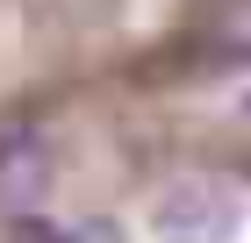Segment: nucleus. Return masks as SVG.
<instances>
[{
  "label": "nucleus",
  "mask_w": 251,
  "mask_h": 243,
  "mask_svg": "<svg viewBox=\"0 0 251 243\" xmlns=\"http://www.w3.org/2000/svg\"><path fill=\"white\" fill-rule=\"evenodd\" d=\"M237 222H244V207L215 179H173L151 200V236L158 243H230Z\"/></svg>",
  "instance_id": "f257e3e1"
},
{
  "label": "nucleus",
  "mask_w": 251,
  "mask_h": 243,
  "mask_svg": "<svg viewBox=\"0 0 251 243\" xmlns=\"http://www.w3.org/2000/svg\"><path fill=\"white\" fill-rule=\"evenodd\" d=\"M43 186H50V150L29 122H7L0 129V207H22V215H36Z\"/></svg>",
  "instance_id": "f03ea898"
},
{
  "label": "nucleus",
  "mask_w": 251,
  "mask_h": 243,
  "mask_svg": "<svg viewBox=\"0 0 251 243\" xmlns=\"http://www.w3.org/2000/svg\"><path fill=\"white\" fill-rule=\"evenodd\" d=\"M208 36H215V57H223V65H244L251 57V0H223Z\"/></svg>",
  "instance_id": "7ed1b4c3"
},
{
  "label": "nucleus",
  "mask_w": 251,
  "mask_h": 243,
  "mask_svg": "<svg viewBox=\"0 0 251 243\" xmlns=\"http://www.w3.org/2000/svg\"><path fill=\"white\" fill-rule=\"evenodd\" d=\"M15 243H65V229L50 222V215H22V222H15Z\"/></svg>",
  "instance_id": "20e7f679"
},
{
  "label": "nucleus",
  "mask_w": 251,
  "mask_h": 243,
  "mask_svg": "<svg viewBox=\"0 0 251 243\" xmlns=\"http://www.w3.org/2000/svg\"><path fill=\"white\" fill-rule=\"evenodd\" d=\"M65 243H122V222H108V215H94V222L65 229Z\"/></svg>",
  "instance_id": "39448f33"
},
{
  "label": "nucleus",
  "mask_w": 251,
  "mask_h": 243,
  "mask_svg": "<svg viewBox=\"0 0 251 243\" xmlns=\"http://www.w3.org/2000/svg\"><path fill=\"white\" fill-rule=\"evenodd\" d=\"M244 108H251V100H244Z\"/></svg>",
  "instance_id": "423d86ee"
}]
</instances>
